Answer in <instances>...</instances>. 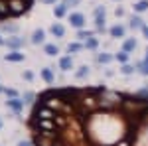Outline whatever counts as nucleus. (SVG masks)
I'll return each mask as SVG.
<instances>
[{"instance_id":"nucleus-1","label":"nucleus","mask_w":148,"mask_h":146,"mask_svg":"<svg viewBox=\"0 0 148 146\" xmlns=\"http://www.w3.org/2000/svg\"><path fill=\"white\" fill-rule=\"evenodd\" d=\"M69 22L73 24L75 28H81V26L85 24V18H83L81 14H71V18H69Z\"/></svg>"},{"instance_id":"nucleus-2","label":"nucleus","mask_w":148,"mask_h":146,"mask_svg":"<svg viewBox=\"0 0 148 146\" xmlns=\"http://www.w3.org/2000/svg\"><path fill=\"white\" fill-rule=\"evenodd\" d=\"M6 105H8V107H12V109H14L16 112H18V111H20V109L24 107V103H22V101H18V99H12V101H6Z\"/></svg>"},{"instance_id":"nucleus-3","label":"nucleus","mask_w":148,"mask_h":146,"mask_svg":"<svg viewBox=\"0 0 148 146\" xmlns=\"http://www.w3.org/2000/svg\"><path fill=\"white\" fill-rule=\"evenodd\" d=\"M26 8H28V6H24V4H20V2H12L10 12H14V14H20V12H24Z\"/></svg>"},{"instance_id":"nucleus-4","label":"nucleus","mask_w":148,"mask_h":146,"mask_svg":"<svg viewBox=\"0 0 148 146\" xmlns=\"http://www.w3.org/2000/svg\"><path fill=\"white\" fill-rule=\"evenodd\" d=\"M32 42H34V44H42V42H44V32H42V30H36L34 36H32Z\"/></svg>"},{"instance_id":"nucleus-5","label":"nucleus","mask_w":148,"mask_h":146,"mask_svg":"<svg viewBox=\"0 0 148 146\" xmlns=\"http://www.w3.org/2000/svg\"><path fill=\"white\" fill-rule=\"evenodd\" d=\"M24 56L22 53H18V51H14V53H8L6 56V61H22Z\"/></svg>"},{"instance_id":"nucleus-6","label":"nucleus","mask_w":148,"mask_h":146,"mask_svg":"<svg viewBox=\"0 0 148 146\" xmlns=\"http://www.w3.org/2000/svg\"><path fill=\"white\" fill-rule=\"evenodd\" d=\"M111 34H113L114 38H121V36L125 34V28H123V26H114L113 30H111Z\"/></svg>"},{"instance_id":"nucleus-7","label":"nucleus","mask_w":148,"mask_h":146,"mask_svg":"<svg viewBox=\"0 0 148 146\" xmlns=\"http://www.w3.org/2000/svg\"><path fill=\"white\" fill-rule=\"evenodd\" d=\"M59 65H61V69H65V71H67V69H71V57H63Z\"/></svg>"},{"instance_id":"nucleus-8","label":"nucleus","mask_w":148,"mask_h":146,"mask_svg":"<svg viewBox=\"0 0 148 146\" xmlns=\"http://www.w3.org/2000/svg\"><path fill=\"white\" fill-rule=\"evenodd\" d=\"M51 32H53V36H63V32H65V30H63V26L56 24V26L51 28Z\"/></svg>"},{"instance_id":"nucleus-9","label":"nucleus","mask_w":148,"mask_h":146,"mask_svg":"<svg viewBox=\"0 0 148 146\" xmlns=\"http://www.w3.org/2000/svg\"><path fill=\"white\" fill-rule=\"evenodd\" d=\"M42 75H44V79H46L47 83H51V81H53V73H51L49 69H44V71H42Z\"/></svg>"},{"instance_id":"nucleus-10","label":"nucleus","mask_w":148,"mask_h":146,"mask_svg":"<svg viewBox=\"0 0 148 146\" xmlns=\"http://www.w3.org/2000/svg\"><path fill=\"white\" fill-rule=\"evenodd\" d=\"M38 117H40V119H51L53 114H51V111H47V109H42V111L38 112Z\"/></svg>"},{"instance_id":"nucleus-11","label":"nucleus","mask_w":148,"mask_h":146,"mask_svg":"<svg viewBox=\"0 0 148 146\" xmlns=\"http://www.w3.org/2000/svg\"><path fill=\"white\" fill-rule=\"evenodd\" d=\"M134 8H136L138 12L146 10V8H148V0H140V2H138V4H136V6H134Z\"/></svg>"},{"instance_id":"nucleus-12","label":"nucleus","mask_w":148,"mask_h":146,"mask_svg":"<svg viewBox=\"0 0 148 146\" xmlns=\"http://www.w3.org/2000/svg\"><path fill=\"white\" fill-rule=\"evenodd\" d=\"M46 53H47V56H56V53H57V45H51V44L46 45Z\"/></svg>"},{"instance_id":"nucleus-13","label":"nucleus","mask_w":148,"mask_h":146,"mask_svg":"<svg viewBox=\"0 0 148 146\" xmlns=\"http://www.w3.org/2000/svg\"><path fill=\"white\" fill-rule=\"evenodd\" d=\"M136 47V44H134V40H128L125 44V51H130V49H134Z\"/></svg>"},{"instance_id":"nucleus-14","label":"nucleus","mask_w":148,"mask_h":146,"mask_svg":"<svg viewBox=\"0 0 148 146\" xmlns=\"http://www.w3.org/2000/svg\"><path fill=\"white\" fill-rule=\"evenodd\" d=\"M130 26H132V28H142V20H140V18H132V20H130Z\"/></svg>"},{"instance_id":"nucleus-15","label":"nucleus","mask_w":148,"mask_h":146,"mask_svg":"<svg viewBox=\"0 0 148 146\" xmlns=\"http://www.w3.org/2000/svg\"><path fill=\"white\" fill-rule=\"evenodd\" d=\"M65 8H67L65 4H61V6H57V8H56V16H63V14H65Z\"/></svg>"},{"instance_id":"nucleus-16","label":"nucleus","mask_w":148,"mask_h":146,"mask_svg":"<svg viewBox=\"0 0 148 146\" xmlns=\"http://www.w3.org/2000/svg\"><path fill=\"white\" fill-rule=\"evenodd\" d=\"M87 73H89V67H85V65H83V67H81L79 71H77V77H85Z\"/></svg>"},{"instance_id":"nucleus-17","label":"nucleus","mask_w":148,"mask_h":146,"mask_svg":"<svg viewBox=\"0 0 148 146\" xmlns=\"http://www.w3.org/2000/svg\"><path fill=\"white\" fill-rule=\"evenodd\" d=\"M99 61H101V63H107V61H111V56H107V53H101V56H99Z\"/></svg>"},{"instance_id":"nucleus-18","label":"nucleus","mask_w":148,"mask_h":146,"mask_svg":"<svg viewBox=\"0 0 148 146\" xmlns=\"http://www.w3.org/2000/svg\"><path fill=\"white\" fill-rule=\"evenodd\" d=\"M67 49H69V51H79V49H81V45H79V44H69Z\"/></svg>"},{"instance_id":"nucleus-19","label":"nucleus","mask_w":148,"mask_h":146,"mask_svg":"<svg viewBox=\"0 0 148 146\" xmlns=\"http://www.w3.org/2000/svg\"><path fill=\"white\" fill-rule=\"evenodd\" d=\"M20 44H22V40H8V45H12V47H18Z\"/></svg>"},{"instance_id":"nucleus-20","label":"nucleus","mask_w":148,"mask_h":146,"mask_svg":"<svg viewBox=\"0 0 148 146\" xmlns=\"http://www.w3.org/2000/svg\"><path fill=\"white\" fill-rule=\"evenodd\" d=\"M87 47H97V40H93V38H89V40H87Z\"/></svg>"},{"instance_id":"nucleus-21","label":"nucleus","mask_w":148,"mask_h":146,"mask_svg":"<svg viewBox=\"0 0 148 146\" xmlns=\"http://www.w3.org/2000/svg\"><path fill=\"white\" fill-rule=\"evenodd\" d=\"M140 71H142L144 75H148V59L144 61V63H142V65H140Z\"/></svg>"},{"instance_id":"nucleus-22","label":"nucleus","mask_w":148,"mask_h":146,"mask_svg":"<svg viewBox=\"0 0 148 146\" xmlns=\"http://www.w3.org/2000/svg\"><path fill=\"white\" fill-rule=\"evenodd\" d=\"M126 51H123V53H119V56H116V59H119V61H126Z\"/></svg>"},{"instance_id":"nucleus-23","label":"nucleus","mask_w":148,"mask_h":146,"mask_svg":"<svg viewBox=\"0 0 148 146\" xmlns=\"http://www.w3.org/2000/svg\"><path fill=\"white\" fill-rule=\"evenodd\" d=\"M95 16H105V8H97L95 10Z\"/></svg>"},{"instance_id":"nucleus-24","label":"nucleus","mask_w":148,"mask_h":146,"mask_svg":"<svg viewBox=\"0 0 148 146\" xmlns=\"http://www.w3.org/2000/svg\"><path fill=\"white\" fill-rule=\"evenodd\" d=\"M132 71H134V69L130 67V65H125V67H123V73H132Z\"/></svg>"},{"instance_id":"nucleus-25","label":"nucleus","mask_w":148,"mask_h":146,"mask_svg":"<svg viewBox=\"0 0 148 146\" xmlns=\"http://www.w3.org/2000/svg\"><path fill=\"white\" fill-rule=\"evenodd\" d=\"M6 12H8V8H6V6L0 2V14H6Z\"/></svg>"},{"instance_id":"nucleus-26","label":"nucleus","mask_w":148,"mask_h":146,"mask_svg":"<svg viewBox=\"0 0 148 146\" xmlns=\"http://www.w3.org/2000/svg\"><path fill=\"white\" fill-rule=\"evenodd\" d=\"M77 2H79V0H65L63 4H65V6H69V4H77Z\"/></svg>"},{"instance_id":"nucleus-27","label":"nucleus","mask_w":148,"mask_h":146,"mask_svg":"<svg viewBox=\"0 0 148 146\" xmlns=\"http://www.w3.org/2000/svg\"><path fill=\"white\" fill-rule=\"evenodd\" d=\"M89 36H91L89 32H79V38H89Z\"/></svg>"},{"instance_id":"nucleus-28","label":"nucleus","mask_w":148,"mask_h":146,"mask_svg":"<svg viewBox=\"0 0 148 146\" xmlns=\"http://www.w3.org/2000/svg\"><path fill=\"white\" fill-rule=\"evenodd\" d=\"M142 32H144V36H146V40H148V28H142Z\"/></svg>"},{"instance_id":"nucleus-29","label":"nucleus","mask_w":148,"mask_h":146,"mask_svg":"<svg viewBox=\"0 0 148 146\" xmlns=\"http://www.w3.org/2000/svg\"><path fill=\"white\" fill-rule=\"evenodd\" d=\"M18 146H32V144H30V142H20Z\"/></svg>"},{"instance_id":"nucleus-30","label":"nucleus","mask_w":148,"mask_h":146,"mask_svg":"<svg viewBox=\"0 0 148 146\" xmlns=\"http://www.w3.org/2000/svg\"><path fill=\"white\" fill-rule=\"evenodd\" d=\"M44 2H47V4H49V2H56V0H44Z\"/></svg>"},{"instance_id":"nucleus-31","label":"nucleus","mask_w":148,"mask_h":146,"mask_svg":"<svg viewBox=\"0 0 148 146\" xmlns=\"http://www.w3.org/2000/svg\"><path fill=\"white\" fill-rule=\"evenodd\" d=\"M2 44H4V40H2V38H0V45H2Z\"/></svg>"},{"instance_id":"nucleus-32","label":"nucleus","mask_w":148,"mask_h":146,"mask_svg":"<svg viewBox=\"0 0 148 146\" xmlns=\"http://www.w3.org/2000/svg\"><path fill=\"white\" fill-rule=\"evenodd\" d=\"M146 59H148V49H146Z\"/></svg>"}]
</instances>
